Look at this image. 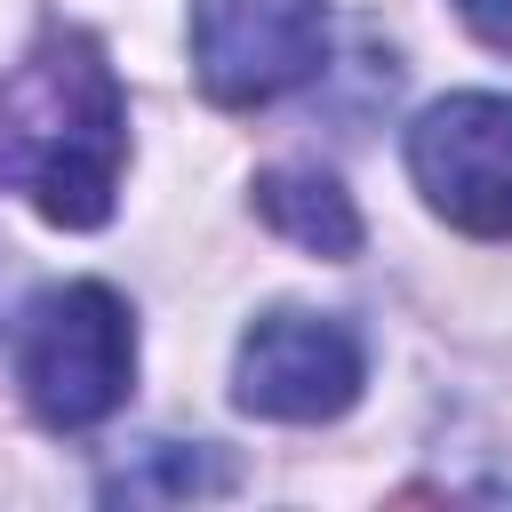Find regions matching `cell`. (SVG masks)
<instances>
[{"mask_svg":"<svg viewBox=\"0 0 512 512\" xmlns=\"http://www.w3.org/2000/svg\"><path fill=\"white\" fill-rule=\"evenodd\" d=\"M0 168L64 232H96L128 168V96L88 32H48L0 96Z\"/></svg>","mask_w":512,"mask_h":512,"instance_id":"1","label":"cell"},{"mask_svg":"<svg viewBox=\"0 0 512 512\" xmlns=\"http://www.w3.org/2000/svg\"><path fill=\"white\" fill-rule=\"evenodd\" d=\"M16 384L48 432H96L136 392V320L104 280L40 288L16 320Z\"/></svg>","mask_w":512,"mask_h":512,"instance_id":"2","label":"cell"},{"mask_svg":"<svg viewBox=\"0 0 512 512\" xmlns=\"http://www.w3.org/2000/svg\"><path fill=\"white\" fill-rule=\"evenodd\" d=\"M368 384V344L336 312H264L240 352H232V400L264 424H328L360 400Z\"/></svg>","mask_w":512,"mask_h":512,"instance_id":"3","label":"cell"},{"mask_svg":"<svg viewBox=\"0 0 512 512\" xmlns=\"http://www.w3.org/2000/svg\"><path fill=\"white\" fill-rule=\"evenodd\" d=\"M408 176L472 240H512V96L464 88L408 120Z\"/></svg>","mask_w":512,"mask_h":512,"instance_id":"4","label":"cell"},{"mask_svg":"<svg viewBox=\"0 0 512 512\" xmlns=\"http://www.w3.org/2000/svg\"><path fill=\"white\" fill-rule=\"evenodd\" d=\"M328 64V0H192V72L216 104L248 112Z\"/></svg>","mask_w":512,"mask_h":512,"instance_id":"5","label":"cell"},{"mask_svg":"<svg viewBox=\"0 0 512 512\" xmlns=\"http://www.w3.org/2000/svg\"><path fill=\"white\" fill-rule=\"evenodd\" d=\"M256 216L296 240L304 256H352L360 248V208L328 168H264L256 176Z\"/></svg>","mask_w":512,"mask_h":512,"instance_id":"6","label":"cell"},{"mask_svg":"<svg viewBox=\"0 0 512 512\" xmlns=\"http://www.w3.org/2000/svg\"><path fill=\"white\" fill-rule=\"evenodd\" d=\"M232 488V464L208 448V440H152L136 464H120V472H104V496L120 504H184V496H224Z\"/></svg>","mask_w":512,"mask_h":512,"instance_id":"7","label":"cell"},{"mask_svg":"<svg viewBox=\"0 0 512 512\" xmlns=\"http://www.w3.org/2000/svg\"><path fill=\"white\" fill-rule=\"evenodd\" d=\"M456 16H464L496 56H512V0H456Z\"/></svg>","mask_w":512,"mask_h":512,"instance_id":"8","label":"cell"}]
</instances>
